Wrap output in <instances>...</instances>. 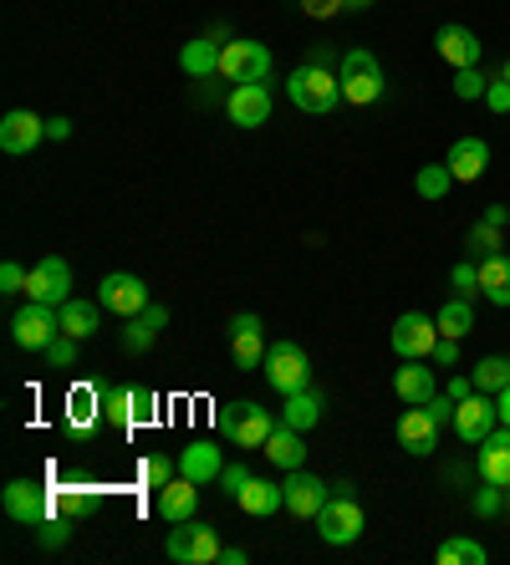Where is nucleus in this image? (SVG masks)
I'll return each mask as SVG.
<instances>
[{
	"label": "nucleus",
	"mask_w": 510,
	"mask_h": 565,
	"mask_svg": "<svg viewBox=\"0 0 510 565\" xmlns=\"http://www.w3.org/2000/svg\"><path fill=\"white\" fill-rule=\"evenodd\" d=\"M286 98L302 107L306 117H327L342 102V82L332 67H317V62H302V67L286 77Z\"/></svg>",
	"instance_id": "obj_1"
},
{
	"label": "nucleus",
	"mask_w": 510,
	"mask_h": 565,
	"mask_svg": "<svg viewBox=\"0 0 510 565\" xmlns=\"http://www.w3.org/2000/svg\"><path fill=\"white\" fill-rule=\"evenodd\" d=\"M337 82H342V102H353V107H368V102L383 98V67H378V56L368 47L342 51Z\"/></svg>",
	"instance_id": "obj_2"
},
{
	"label": "nucleus",
	"mask_w": 510,
	"mask_h": 565,
	"mask_svg": "<svg viewBox=\"0 0 510 565\" xmlns=\"http://www.w3.org/2000/svg\"><path fill=\"white\" fill-rule=\"evenodd\" d=\"M276 423L281 418H271V408H260V402H225L220 413H215V428L225 438H235V449H260Z\"/></svg>",
	"instance_id": "obj_3"
},
{
	"label": "nucleus",
	"mask_w": 510,
	"mask_h": 565,
	"mask_svg": "<svg viewBox=\"0 0 510 565\" xmlns=\"http://www.w3.org/2000/svg\"><path fill=\"white\" fill-rule=\"evenodd\" d=\"M56 336H62V306L26 300L16 317H11V342H16L21 351H47Z\"/></svg>",
	"instance_id": "obj_4"
},
{
	"label": "nucleus",
	"mask_w": 510,
	"mask_h": 565,
	"mask_svg": "<svg viewBox=\"0 0 510 565\" xmlns=\"http://www.w3.org/2000/svg\"><path fill=\"white\" fill-rule=\"evenodd\" d=\"M347 489H353V484H337L332 499L322 504V515H317V535H322L327 545H353L357 535H362V525H368V519H362V504H357Z\"/></svg>",
	"instance_id": "obj_5"
},
{
	"label": "nucleus",
	"mask_w": 510,
	"mask_h": 565,
	"mask_svg": "<svg viewBox=\"0 0 510 565\" xmlns=\"http://www.w3.org/2000/svg\"><path fill=\"white\" fill-rule=\"evenodd\" d=\"M220 530L215 525H200V519H184L179 530H169V545H164V555H169L174 565H215L220 561Z\"/></svg>",
	"instance_id": "obj_6"
},
{
	"label": "nucleus",
	"mask_w": 510,
	"mask_h": 565,
	"mask_svg": "<svg viewBox=\"0 0 510 565\" xmlns=\"http://www.w3.org/2000/svg\"><path fill=\"white\" fill-rule=\"evenodd\" d=\"M266 383L286 398V393H296V387H311V357H306L302 342H271V351H266Z\"/></svg>",
	"instance_id": "obj_7"
},
{
	"label": "nucleus",
	"mask_w": 510,
	"mask_h": 565,
	"mask_svg": "<svg viewBox=\"0 0 510 565\" xmlns=\"http://www.w3.org/2000/svg\"><path fill=\"white\" fill-rule=\"evenodd\" d=\"M271 47L266 41H245V36H235V41H225L220 51V77L225 82H266L271 77Z\"/></svg>",
	"instance_id": "obj_8"
},
{
	"label": "nucleus",
	"mask_w": 510,
	"mask_h": 565,
	"mask_svg": "<svg viewBox=\"0 0 510 565\" xmlns=\"http://www.w3.org/2000/svg\"><path fill=\"white\" fill-rule=\"evenodd\" d=\"M434 342H439V321L424 317V311H404L388 332V347L398 351L404 362H424V357H434Z\"/></svg>",
	"instance_id": "obj_9"
},
{
	"label": "nucleus",
	"mask_w": 510,
	"mask_h": 565,
	"mask_svg": "<svg viewBox=\"0 0 510 565\" xmlns=\"http://www.w3.org/2000/svg\"><path fill=\"white\" fill-rule=\"evenodd\" d=\"M98 300H102V311H113V317L128 321L149 306V285H143V275H133V270H107L98 285Z\"/></svg>",
	"instance_id": "obj_10"
},
{
	"label": "nucleus",
	"mask_w": 510,
	"mask_h": 565,
	"mask_svg": "<svg viewBox=\"0 0 510 565\" xmlns=\"http://www.w3.org/2000/svg\"><path fill=\"white\" fill-rule=\"evenodd\" d=\"M495 428H500V408H495V393H480V387H475V393H470V398L455 408V433L464 438V444H470V449H480V444H485Z\"/></svg>",
	"instance_id": "obj_11"
},
{
	"label": "nucleus",
	"mask_w": 510,
	"mask_h": 565,
	"mask_svg": "<svg viewBox=\"0 0 510 565\" xmlns=\"http://www.w3.org/2000/svg\"><path fill=\"white\" fill-rule=\"evenodd\" d=\"M266 351H271V342H266V326H260V317H255V311H240V317H230V357H235V372L266 367Z\"/></svg>",
	"instance_id": "obj_12"
},
{
	"label": "nucleus",
	"mask_w": 510,
	"mask_h": 565,
	"mask_svg": "<svg viewBox=\"0 0 510 565\" xmlns=\"http://www.w3.org/2000/svg\"><path fill=\"white\" fill-rule=\"evenodd\" d=\"M0 504H5V515L16 519V525H31V530L41 519H51V489H41L31 479H11L0 489Z\"/></svg>",
	"instance_id": "obj_13"
},
{
	"label": "nucleus",
	"mask_w": 510,
	"mask_h": 565,
	"mask_svg": "<svg viewBox=\"0 0 510 565\" xmlns=\"http://www.w3.org/2000/svg\"><path fill=\"white\" fill-rule=\"evenodd\" d=\"M26 296L31 300H47V306H67L72 300V266L62 255H47L36 260L31 275H26Z\"/></svg>",
	"instance_id": "obj_14"
},
{
	"label": "nucleus",
	"mask_w": 510,
	"mask_h": 565,
	"mask_svg": "<svg viewBox=\"0 0 510 565\" xmlns=\"http://www.w3.org/2000/svg\"><path fill=\"white\" fill-rule=\"evenodd\" d=\"M225 113L235 128H260V123H271V87L266 82H235L230 87V98H225Z\"/></svg>",
	"instance_id": "obj_15"
},
{
	"label": "nucleus",
	"mask_w": 510,
	"mask_h": 565,
	"mask_svg": "<svg viewBox=\"0 0 510 565\" xmlns=\"http://www.w3.org/2000/svg\"><path fill=\"white\" fill-rule=\"evenodd\" d=\"M398 444H404L413 459H429L439 449V418L429 413L424 402H408V413L398 418Z\"/></svg>",
	"instance_id": "obj_16"
},
{
	"label": "nucleus",
	"mask_w": 510,
	"mask_h": 565,
	"mask_svg": "<svg viewBox=\"0 0 510 565\" xmlns=\"http://www.w3.org/2000/svg\"><path fill=\"white\" fill-rule=\"evenodd\" d=\"M281 489H286V510L296 519H317V515H322V504L332 499V489H327L317 474H306V468H291Z\"/></svg>",
	"instance_id": "obj_17"
},
{
	"label": "nucleus",
	"mask_w": 510,
	"mask_h": 565,
	"mask_svg": "<svg viewBox=\"0 0 510 565\" xmlns=\"http://www.w3.org/2000/svg\"><path fill=\"white\" fill-rule=\"evenodd\" d=\"M98 423H107V418H102L98 383L72 387V393H67V413H62V428H67L72 438H92V433H98Z\"/></svg>",
	"instance_id": "obj_18"
},
{
	"label": "nucleus",
	"mask_w": 510,
	"mask_h": 565,
	"mask_svg": "<svg viewBox=\"0 0 510 565\" xmlns=\"http://www.w3.org/2000/svg\"><path fill=\"white\" fill-rule=\"evenodd\" d=\"M47 138V117H36V113H26V107H16V113H5L0 117V149L5 153H31L36 143Z\"/></svg>",
	"instance_id": "obj_19"
},
{
	"label": "nucleus",
	"mask_w": 510,
	"mask_h": 565,
	"mask_svg": "<svg viewBox=\"0 0 510 565\" xmlns=\"http://www.w3.org/2000/svg\"><path fill=\"white\" fill-rule=\"evenodd\" d=\"M434 47H439V56L449 62V67H480V36L470 31V26H459V21H449V26H439V36H434Z\"/></svg>",
	"instance_id": "obj_20"
},
{
	"label": "nucleus",
	"mask_w": 510,
	"mask_h": 565,
	"mask_svg": "<svg viewBox=\"0 0 510 565\" xmlns=\"http://www.w3.org/2000/svg\"><path fill=\"white\" fill-rule=\"evenodd\" d=\"M169 326V306H158V300H149L138 317H128V326H123V351H149L153 342H158V332Z\"/></svg>",
	"instance_id": "obj_21"
},
{
	"label": "nucleus",
	"mask_w": 510,
	"mask_h": 565,
	"mask_svg": "<svg viewBox=\"0 0 510 565\" xmlns=\"http://www.w3.org/2000/svg\"><path fill=\"white\" fill-rule=\"evenodd\" d=\"M220 468H225V453H220V444H209V438H194V444L179 453V474L194 479L200 489L220 479Z\"/></svg>",
	"instance_id": "obj_22"
},
{
	"label": "nucleus",
	"mask_w": 510,
	"mask_h": 565,
	"mask_svg": "<svg viewBox=\"0 0 510 565\" xmlns=\"http://www.w3.org/2000/svg\"><path fill=\"white\" fill-rule=\"evenodd\" d=\"M158 515L169 519V525H184V519L200 515V484L194 479H169L164 489H158Z\"/></svg>",
	"instance_id": "obj_23"
},
{
	"label": "nucleus",
	"mask_w": 510,
	"mask_h": 565,
	"mask_svg": "<svg viewBox=\"0 0 510 565\" xmlns=\"http://www.w3.org/2000/svg\"><path fill=\"white\" fill-rule=\"evenodd\" d=\"M449 174H455V183H475L485 168H490V143L485 138H455V149H449Z\"/></svg>",
	"instance_id": "obj_24"
},
{
	"label": "nucleus",
	"mask_w": 510,
	"mask_h": 565,
	"mask_svg": "<svg viewBox=\"0 0 510 565\" xmlns=\"http://www.w3.org/2000/svg\"><path fill=\"white\" fill-rule=\"evenodd\" d=\"M480 479L510 489V428H506V423H500V428L480 444Z\"/></svg>",
	"instance_id": "obj_25"
},
{
	"label": "nucleus",
	"mask_w": 510,
	"mask_h": 565,
	"mask_svg": "<svg viewBox=\"0 0 510 565\" xmlns=\"http://www.w3.org/2000/svg\"><path fill=\"white\" fill-rule=\"evenodd\" d=\"M260 453H266L276 468H286V474H291V468H302V464H306V438H302V428H291V423H276L271 438L260 444Z\"/></svg>",
	"instance_id": "obj_26"
},
{
	"label": "nucleus",
	"mask_w": 510,
	"mask_h": 565,
	"mask_svg": "<svg viewBox=\"0 0 510 565\" xmlns=\"http://www.w3.org/2000/svg\"><path fill=\"white\" fill-rule=\"evenodd\" d=\"M393 393H398L404 402H434L439 398V377H434V367L408 362V367L393 372Z\"/></svg>",
	"instance_id": "obj_27"
},
{
	"label": "nucleus",
	"mask_w": 510,
	"mask_h": 565,
	"mask_svg": "<svg viewBox=\"0 0 510 565\" xmlns=\"http://www.w3.org/2000/svg\"><path fill=\"white\" fill-rule=\"evenodd\" d=\"M327 418V398L317 393V387H296V393H286V408H281V423H291V428H317Z\"/></svg>",
	"instance_id": "obj_28"
},
{
	"label": "nucleus",
	"mask_w": 510,
	"mask_h": 565,
	"mask_svg": "<svg viewBox=\"0 0 510 565\" xmlns=\"http://www.w3.org/2000/svg\"><path fill=\"white\" fill-rule=\"evenodd\" d=\"M220 41H209V36H194V41H184V51H179V67H184V77H220Z\"/></svg>",
	"instance_id": "obj_29"
},
{
	"label": "nucleus",
	"mask_w": 510,
	"mask_h": 565,
	"mask_svg": "<svg viewBox=\"0 0 510 565\" xmlns=\"http://www.w3.org/2000/svg\"><path fill=\"white\" fill-rule=\"evenodd\" d=\"M245 515H255V519H266V515H276V510H286V489L276 479H251L245 489H240V499H235Z\"/></svg>",
	"instance_id": "obj_30"
},
{
	"label": "nucleus",
	"mask_w": 510,
	"mask_h": 565,
	"mask_svg": "<svg viewBox=\"0 0 510 565\" xmlns=\"http://www.w3.org/2000/svg\"><path fill=\"white\" fill-rule=\"evenodd\" d=\"M480 296L490 300V306H510V255H485L480 260Z\"/></svg>",
	"instance_id": "obj_31"
},
{
	"label": "nucleus",
	"mask_w": 510,
	"mask_h": 565,
	"mask_svg": "<svg viewBox=\"0 0 510 565\" xmlns=\"http://www.w3.org/2000/svg\"><path fill=\"white\" fill-rule=\"evenodd\" d=\"M98 326H102V300L72 296L67 306H62V332H67V336L87 342V336H98Z\"/></svg>",
	"instance_id": "obj_32"
},
{
	"label": "nucleus",
	"mask_w": 510,
	"mask_h": 565,
	"mask_svg": "<svg viewBox=\"0 0 510 565\" xmlns=\"http://www.w3.org/2000/svg\"><path fill=\"white\" fill-rule=\"evenodd\" d=\"M92 510H98V489H87V484H62V489H51V515L87 519Z\"/></svg>",
	"instance_id": "obj_33"
},
{
	"label": "nucleus",
	"mask_w": 510,
	"mask_h": 565,
	"mask_svg": "<svg viewBox=\"0 0 510 565\" xmlns=\"http://www.w3.org/2000/svg\"><path fill=\"white\" fill-rule=\"evenodd\" d=\"M98 398H102V418H107L113 428H133V387L98 383Z\"/></svg>",
	"instance_id": "obj_34"
},
{
	"label": "nucleus",
	"mask_w": 510,
	"mask_h": 565,
	"mask_svg": "<svg viewBox=\"0 0 510 565\" xmlns=\"http://www.w3.org/2000/svg\"><path fill=\"white\" fill-rule=\"evenodd\" d=\"M434 321H439V336H455V342H459V336L475 332V311H470V300H464V296L444 300L439 317H434Z\"/></svg>",
	"instance_id": "obj_35"
},
{
	"label": "nucleus",
	"mask_w": 510,
	"mask_h": 565,
	"mask_svg": "<svg viewBox=\"0 0 510 565\" xmlns=\"http://www.w3.org/2000/svg\"><path fill=\"white\" fill-rule=\"evenodd\" d=\"M434 561H439V565H485L490 555H485V545H480V540H470V535H449Z\"/></svg>",
	"instance_id": "obj_36"
},
{
	"label": "nucleus",
	"mask_w": 510,
	"mask_h": 565,
	"mask_svg": "<svg viewBox=\"0 0 510 565\" xmlns=\"http://www.w3.org/2000/svg\"><path fill=\"white\" fill-rule=\"evenodd\" d=\"M449 183H455V174H449V164H424V168H419V179H413V189H419V200L439 204L444 194H449Z\"/></svg>",
	"instance_id": "obj_37"
},
{
	"label": "nucleus",
	"mask_w": 510,
	"mask_h": 565,
	"mask_svg": "<svg viewBox=\"0 0 510 565\" xmlns=\"http://www.w3.org/2000/svg\"><path fill=\"white\" fill-rule=\"evenodd\" d=\"M470 377L480 393H500V387H510V357H480Z\"/></svg>",
	"instance_id": "obj_38"
},
{
	"label": "nucleus",
	"mask_w": 510,
	"mask_h": 565,
	"mask_svg": "<svg viewBox=\"0 0 510 565\" xmlns=\"http://www.w3.org/2000/svg\"><path fill=\"white\" fill-rule=\"evenodd\" d=\"M506 245H510V240H500V224H490V219H480L475 230H470V240H464V249L480 255V260H485V255H500Z\"/></svg>",
	"instance_id": "obj_39"
},
{
	"label": "nucleus",
	"mask_w": 510,
	"mask_h": 565,
	"mask_svg": "<svg viewBox=\"0 0 510 565\" xmlns=\"http://www.w3.org/2000/svg\"><path fill=\"white\" fill-rule=\"evenodd\" d=\"M138 479L149 484V489H164L169 479H179V464H169L164 453H153V459H143V464H138Z\"/></svg>",
	"instance_id": "obj_40"
},
{
	"label": "nucleus",
	"mask_w": 510,
	"mask_h": 565,
	"mask_svg": "<svg viewBox=\"0 0 510 565\" xmlns=\"http://www.w3.org/2000/svg\"><path fill=\"white\" fill-rule=\"evenodd\" d=\"M490 92V77L480 67H459L455 72V98H464V102H475V98H485Z\"/></svg>",
	"instance_id": "obj_41"
},
{
	"label": "nucleus",
	"mask_w": 510,
	"mask_h": 565,
	"mask_svg": "<svg viewBox=\"0 0 510 565\" xmlns=\"http://www.w3.org/2000/svg\"><path fill=\"white\" fill-rule=\"evenodd\" d=\"M36 540H41V550H62L72 540V519L67 515H51L36 525Z\"/></svg>",
	"instance_id": "obj_42"
},
{
	"label": "nucleus",
	"mask_w": 510,
	"mask_h": 565,
	"mask_svg": "<svg viewBox=\"0 0 510 565\" xmlns=\"http://www.w3.org/2000/svg\"><path fill=\"white\" fill-rule=\"evenodd\" d=\"M77 347H82V342H77V336H56V342H51L47 351H41V357H47L51 367H56V372H72V367H77Z\"/></svg>",
	"instance_id": "obj_43"
},
{
	"label": "nucleus",
	"mask_w": 510,
	"mask_h": 565,
	"mask_svg": "<svg viewBox=\"0 0 510 565\" xmlns=\"http://www.w3.org/2000/svg\"><path fill=\"white\" fill-rule=\"evenodd\" d=\"M449 285H455V296L475 300L480 296V266H475V260H459V266L449 270Z\"/></svg>",
	"instance_id": "obj_44"
},
{
	"label": "nucleus",
	"mask_w": 510,
	"mask_h": 565,
	"mask_svg": "<svg viewBox=\"0 0 510 565\" xmlns=\"http://www.w3.org/2000/svg\"><path fill=\"white\" fill-rule=\"evenodd\" d=\"M158 423V393L153 387H133V428Z\"/></svg>",
	"instance_id": "obj_45"
},
{
	"label": "nucleus",
	"mask_w": 510,
	"mask_h": 565,
	"mask_svg": "<svg viewBox=\"0 0 510 565\" xmlns=\"http://www.w3.org/2000/svg\"><path fill=\"white\" fill-rule=\"evenodd\" d=\"M470 510H475L480 519L500 515V510H506V489H500V484H485V489H480V495L470 499Z\"/></svg>",
	"instance_id": "obj_46"
},
{
	"label": "nucleus",
	"mask_w": 510,
	"mask_h": 565,
	"mask_svg": "<svg viewBox=\"0 0 510 565\" xmlns=\"http://www.w3.org/2000/svg\"><path fill=\"white\" fill-rule=\"evenodd\" d=\"M251 479H255V474H251V468H245V464H240V459H235V464H225V468H220V489H225V499L235 504V499H240V489H245V484H251Z\"/></svg>",
	"instance_id": "obj_47"
},
{
	"label": "nucleus",
	"mask_w": 510,
	"mask_h": 565,
	"mask_svg": "<svg viewBox=\"0 0 510 565\" xmlns=\"http://www.w3.org/2000/svg\"><path fill=\"white\" fill-rule=\"evenodd\" d=\"M26 275H31V270H21L16 260H5V266H0V291H5V296H21V291H26Z\"/></svg>",
	"instance_id": "obj_48"
},
{
	"label": "nucleus",
	"mask_w": 510,
	"mask_h": 565,
	"mask_svg": "<svg viewBox=\"0 0 510 565\" xmlns=\"http://www.w3.org/2000/svg\"><path fill=\"white\" fill-rule=\"evenodd\" d=\"M485 107L490 113H510V82L500 77V82H490V92H485Z\"/></svg>",
	"instance_id": "obj_49"
},
{
	"label": "nucleus",
	"mask_w": 510,
	"mask_h": 565,
	"mask_svg": "<svg viewBox=\"0 0 510 565\" xmlns=\"http://www.w3.org/2000/svg\"><path fill=\"white\" fill-rule=\"evenodd\" d=\"M302 11L311 21H327V16H337L342 11V0H302Z\"/></svg>",
	"instance_id": "obj_50"
},
{
	"label": "nucleus",
	"mask_w": 510,
	"mask_h": 565,
	"mask_svg": "<svg viewBox=\"0 0 510 565\" xmlns=\"http://www.w3.org/2000/svg\"><path fill=\"white\" fill-rule=\"evenodd\" d=\"M434 362H439V367L459 362V342H455V336H439V342H434Z\"/></svg>",
	"instance_id": "obj_51"
},
{
	"label": "nucleus",
	"mask_w": 510,
	"mask_h": 565,
	"mask_svg": "<svg viewBox=\"0 0 510 565\" xmlns=\"http://www.w3.org/2000/svg\"><path fill=\"white\" fill-rule=\"evenodd\" d=\"M424 408H429V413H434V418H439V428H444V423H455V408H459V402L449 398V393H444V398L424 402Z\"/></svg>",
	"instance_id": "obj_52"
},
{
	"label": "nucleus",
	"mask_w": 510,
	"mask_h": 565,
	"mask_svg": "<svg viewBox=\"0 0 510 565\" xmlns=\"http://www.w3.org/2000/svg\"><path fill=\"white\" fill-rule=\"evenodd\" d=\"M47 138H51V143L72 138V117H47Z\"/></svg>",
	"instance_id": "obj_53"
},
{
	"label": "nucleus",
	"mask_w": 510,
	"mask_h": 565,
	"mask_svg": "<svg viewBox=\"0 0 510 565\" xmlns=\"http://www.w3.org/2000/svg\"><path fill=\"white\" fill-rule=\"evenodd\" d=\"M470 393H475V377H455V383H449V398L455 402H464Z\"/></svg>",
	"instance_id": "obj_54"
},
{
	"label": "nucleus",
	"mask_w": 510,
	"mask_h": 565,
	"mask_svg": "<svg viewBox=\"0 0 510 565\" xmlns=\"http://www.w3.org/2000/svg\"><path fill=\"white\" fill-rule=\"evenodd\" d=\"M306 62H317V67H337L342 56H332L327 47H311V56H306Z\"/></svg>",
	"instance_id": "obj_55"
},
{
	"label": "nucleus",
	"mask_w": 510,
	"mask_h": 565,
	"mask_svg": "<svg viewBox=\"0 0 510 565\" xmlns=\"http://www.w3.org/2000/svg\"><path fill=\"white\" fill-rule=\"evenodd\" d=\"M485 219H490V224H500V230H506V224H510V209H506V204H490V209H485Z\"/></svg>",
	"instance_id": "obj_56"
},
{
	"label": "nucleus",
	"mask_w": 510,
	"mask_h": 565,
	"mask_svg": "<svg viewBox=\"0 0 510 565\" xmlns=\"http://www.w3.org/2000/svg\"><path fill=\"white\" fill-rule=\"evenodd\" d=\"M495 408H500V423L510 428V387H500V393H495Z\"/></svg>",
	"instance_id": "obj_57"
},
{
	"label": "nucleus",
	"mask_w": 510,
	"mask_h": 565,
	"mask_svg": "<svg viewBox=\"0 0 510 565\" xmlns=\"http://www.w3.org/2000/svg\"><path fill=\"white\" fill-rule=\"evenodd\" d=\"M220 565H245V550H220Z\"/></svg>",
	"instance_id": "obj_58"
},
{
	"label": "nucleus",
	"mask_w": 510,
	"mask_h": 565,
	"mask_svg": "<svg viewBox=\"0 0 510 565\" xmlns=\"http://www.w3.org/2000/svg\"><path fill=\"white\" fill-rule=\"evenodd\" d=\"M373 0H342V11H368Z\"/></svg>",
	"instance_id": "obj_59"
},
{
	"label": "nucleus",
	"mask_w": 510,
	"mask_h": 565,
	"mask_svg": "<svg viewBox=\"0 0 510 565\" xmlns=\"http://www.w3.org/2000/svg\"><path fill=\"white\" fill-rule=\"evenodd\" d=\"M500 77H506V82H510V56H506V72H500Z\"/></svg>",
	"instance_id": "obj_60"
},
{
	"label": "nucleus",
	"mask_w": 510,
	"mask_h": 565,
	"mask_svg": "<svg viewBox=\"0 0 510 565\" xmlns=\"http://www.w3.org/2000/svg\"><path fill=\"white\" fill-rule=\"evenodd\" d=\"M506 510H510V489H506Z\"/></svg>",
	"instance_id": "obj_61"
},
{
	"label": "nucleus",
	"mask_w": 510,
	"mask_h": 565,
	"mask_svg": "<svg viewBox=\"0 0 510 565\" xmlns=\"http://www.w3.org/2000/svg\"><path fill=\"white\" fill-rule=\"evenodd\" d=\"M506 234H510V224H506Z\"/></svg>",
	"instance_id": "obj_62"
}]
</instances>
